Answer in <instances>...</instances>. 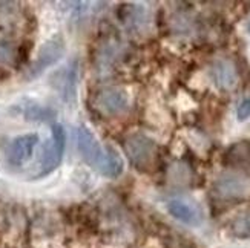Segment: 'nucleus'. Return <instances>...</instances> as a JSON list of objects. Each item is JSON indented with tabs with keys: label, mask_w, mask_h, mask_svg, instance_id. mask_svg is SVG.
<instances>
[{
	"label": "nucleus",
	"mask_w": 250,
	"mask_h": 248,
	"mask_svg": "<svg viewBox=\"0 0 250 248\" xmlns=\"http://www.w3.org/2000/svg\"><path fill=\"white\" fill-rule=\"evenodd\" d=\"M77 146L82 158L106 178H118L123 173V159L112 147H103L88 127L77 129Z\"/></svg>",
	"instance_id": "1"
},
{
	"label": "nucleus",
	"mask_w": 250,
	"mask_h": 248,
	"mask_svg": "<svg viewBox=\"0 0 250 248\" xmlns=\"http://www.w3.org/2000/svg\"><path fill=\"white\" fill-rule=\"evenodd\" d=\"M213 195L224 202L244 201L250 198V178L241 172H224L213 182Z\"/></svg>",
	"instance_id": "2"
},
{
	"label": "nucleus",
	"mask_w": 250,
	"mask_h": 248,
	"mask_svg": "<svg viewBox=\"0 0 250 248\" xmlns=\"http://www.w3.org/2000/svg\"><path fill=\"white\" fill-rule=\"evenodd\" d=\"M125 153L129 163L138 170H147L154 166L157 158V144L145 134H132L123 141Z\"/></svg>",
	"instance_id": "3"
},
{
	"label": "nucleus",
	"mask_w": 250,
	"mask_h": 248,
	"mask_svg": "<svg viewBox=\"0 0 250 248\" xmlns=\"http://www.w3.org/2000/svg\"><path fill=\"white\" fill-rule=\"evenodd\" d=\"M64 146H66V134H64V129L62 124H54L51 131V138L45 150H43L40 170L34 176L36 179L52 173V172L60 166L63 159V153H64Z\"/></svg>",
	"instance_id": "4"
},
{
	"label": "nucleus",
	"mask_w": 250,
	"mask_h": 248,
	"mask_svg": "<svg viewBox=\"0 0 250 248\" xmlns=\"http://www.w3.org/2000/svg\"><path fill=\"white\" fill-rule=\"evenodd\" d=\"M79 74H80V64L77 58H74L51 75L49 78L51 86L57 91V94L64 103L75 101L77 86H79Z\"/></svg>",
	"instance_id": "5"
},
{
	"label": "nucleus",
	"mask_w": 250,
	"mask_h": 248,
	"mask_svg": "<svg viewBox=\"0 0 250 248\" xmlns=\"http://www.w3.org/2000/svg\"><path fill=\"white\" fill-rule=\"evenodd\" d=\"M64 51H66V48H64V40L60 36L49 38L45 45L40 48L37 58L32 61V64L28 68L26 78L28 80L37 78L40 74H43L48 68L54 66V64L64 56Z\"/></svg>",
	"instance_id": "6"
},
{
	"label": "nucleus",
	"mask_w": 250,
	"mask_h": 248,
	"mask_svg": "<svg viewBox=\"0 0 250 248\" xmlns=\"http://www.w3.org/2000/svg\"><path fill=\"white\" fill-rule=\"evenodd\" d=\"M94 107L104 116L122 115L129 107L127 92L122 88H106L95 95Z\"/></svg>",
	"instance_id": "7"
},
{
	"label": "nucleus",
	"mask_w": 250,
	"mask_h": 248,
	"mask_svg": "<svg viewBox=\"0 0 250 248\" xmlns=\"http://www.w3.org/2000/svg\"><path fill=\"white\" fill-rule=\"evenodd\" d=\"M37 144H39L37 134H25V135H20V136L14 138L6 150V156H8L9 164H13V166L25 164L32 156V153H34Z\"/></svg>",
	"instance_id": "8"
},
{
	"label": "nucleus",
	"mask_w": 250,
	"mask_h": 248,
	"mask_svg": "<svg viewBox=\"0 0 250 248\" xmlns=\"http://www.w3.org/2000/svg\"><path fill=\"white\" fill-rule=\"evenodd\" d=\"M166 209L169 211V214L173 218L180 221L181 224L190 225V227H197L203 222V213L201 210L195 206L193 202H189L186 199H170L166 204Z\"/></svg>",
	"instance_id": "9"
},
{
	"label": "nucleus",
	"mask_w": 250,
	"mask_h": 248,
	"mask_svg": "<svg viewBox=\"0 0 250 248\" xmlns=\"http://www.w3.org/2000/svg\"><path fill=\"white\" fill-rule=\"evenodd\" d=\"M210 77L215 86L221 91H232L238 84V71L232 60L220 58L210 68Z\"/></svg>",
	"instance_id": "10"
},
{
	"label": "nucleus",
	"mask_w": 250,
	"mask_h": 248,
	"mask_svg": "<svg viewBox=\"0 0 250 248\" xmlns=\"http://www.w3.org/2000/svg\"><path fill=\"white\" fill-rule=\"evenodd\" d=\"M21 114L29 121H48L56 116V112L46 106L36 104V103H26L21 107Z\"/></svg>",
	"instance_id": "11"
},
{
	"label": "nucleus",
	"mask_w": 250,
	"mask_h": 248,
	"mask_svg": "<svg viewBox=\"0 0 250 248\" xmlns=\"http://www.w3.org/2000/svg\"><path fill=\"white\" fill-rule=\"evenodd\" d=\"M123 21L127 25L129 29H141L147 23V14L146 9L141 6H130L126 9V16L123 17Z\"/></svg>",
	"instance_id": "12"
},
{
	"label": "nucleus",
	"mask_w": 250,
	"mask_h": 248,
	"mask_svg": "<svg viewBox=\"0 0 250 248\" xmlns=\"http://www.w3.org/2000/svg\"><path fill=\"white\" fill-rule=\"evenodd\" d=\"M230 231L236 238H250V210L240 213L232 221Z\"/></svg>",
	"instance_id": "13"
},
{
	"label": "nucleus",
	"mask_w": 250,
	"mask_h": 248,
	"mask_svg": "<svg viewBox=\"0 0 250 248\" xmlns=\"http://www.w3.org/2000/svg\"><path fill=\"white\" fill-rule=\"evenodd\" d=\"M16 57V49L9 41H0V63H9Z\"/></svg>",
	"instance_id": "14"
},
{
	"label": "nucleus",
	"mask_w": 250,
	"mask_h": 248,
	"mask_svg": "<svg viewBox=\"0 0 250 248\" xmlns=\"http://www.w3.org/2000/svg\"><path fill=\"white\" fill-rule=\"evenodd\" d=\"M236 116L240 121H246L250 118V96H246L236 107Z\"/></svg>",
	"instance_id": "15"
},
{
	"label": "nucleus",
	"mask_w": 250,
	"mask_h": 248,
	"mask_svg": "<svg viewBox=\"0 0 250 248\" xmlns=\"http://www.w3.org/2000/svg\"><path fill=\"white\" fill-rule=\"evenodd\" d=\"M178 248H192V247H190V245H186V244H183V242H180Z\"/></svg>",
	"instance_id": "16"
},
{
	"label": "nucleus",
	"mask_w": 250,
	"mask_h": 248,
	"mask_svg": "<svg viewBox=\"0 0 250 248\" xmlns=\"http://www.w3.org/2000/svg\"><path fill=\"white\" fill-rule=\"evenodd\" d=\"M247 31H249V32H250V20H249V21H247Z\"/></svg>",
	"instance_id": "17"
}]
</instances>
